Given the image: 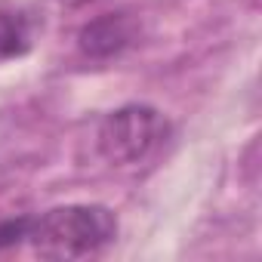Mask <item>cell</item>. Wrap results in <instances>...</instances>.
<instances>
[{
  "label": "cell",
  "mask_w": 262,
  "mask_h": 262,
  "mask_svg": "<svg viewBox=\"0 0 262 262\" xmlns=\"http://www.w3.org/2000/svg\"><path fill=\"white\" fill-rule=\"evenodd\" d=\"M28 237L43 259H83L96 256L117 237V219L99 204L56 207L31 222Z\"/></svg>",
  "instance_id": "6da1fadb"
},
{
  "label": "cell",
  "mask_w": 262,
  "mask_h": 262,
  "mask_svg": "<svg viewBox=\"0 0 262 262\" xmlns=\"http://www.w3.org/2000/svg\"><path fill=\"white\" fill-rule=\"evenodd\" d=\"M167 133L161 111L151 105H123L111 111L99 126V151L111 164H136L148 158Z\"/></svg>",
  "instance_id": "7a4b0ae2"
},
{
  "label": "cell",
  "mask_w": 262,
  "mask_h": 262,
  "mask_svg": "<svg viewBox=\"0 0 262 262\" xmlns=\"http://www.w3.org/2000/svg\"><path fill=\"white\" fill-rule=\"evenodd\" d=\"M133 43V22H129L123 13H111V16H102L90 25L80 28L77 34V47L93 56V59H108V56H117L120 50H126Z\"/></svg>",
  "instance_id": "3957f363"
},
{
  "label": "cell",
  "mask_w": 262,
  "mask_h": 262,
  "mask_svg": "<svg viewBox=\"0 0 262 262\" xmlns=\"http://www.w3.org/2000/svg\"><path fill=\"white\" fill-rule=\"evenodd\" d=\"M31 40H34L31 16L16 7H0V62L28 53Z\"/></svg>",
  "instance_id": "277c9868"
},
{
  "label": "cell",
  "mask_w": 262,
  "mask_h": 262,
  "mask_svg": "<svg viewBox=\"0 0 262 262\" xmlns=\"http://www.w3.org/2000/svg\"><path fill=\"white\" fill-rule=\"evenodd\" d=\"M31 222L34 219H7V222H0V250H10L16 244H22L28 234H31Z\"/></svg>",
  "instance_id": "5b68a950"
},
{
  "label": "cell",
  "mask_w": 262,
  "mask_h": 262,
  "mask_svg": "<svg viewBox=\"0 0 262 262\" xmlns=\"http://www.w3.org/2000/svg\"><path fill=\"white\" fill-rule=\"evenodd\" d=\"M59 4H65V7H83V4H90V0H59Z\"/></svg>",
  "instance_id": "8992f818"
}]
</instances>
